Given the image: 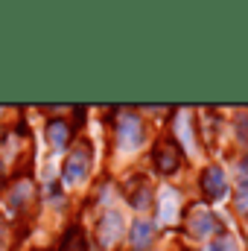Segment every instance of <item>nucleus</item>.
I'll list each match as a JSON object with an SVG mask.
<instances>
[{
    "label": "nucleus",
    "instance_id": "2",
    "mask_svg": "<svg viewBox=\"0 0 248 251\" xmlns=\"http://www.w3.org/2000/svg\"><path fill=\"white\" fill-rule=\"evenodd\" d=\"M64 176L73 181V178H79V176H85V158H82V152H76L70 161H67V170H64Z\"/></svg>",
    "mask_w": 248,
    "mask_h": 251
},
{
    "label": "nucleus",
    "instance_id": "1",
    "mask_svg": "<svg viewBox=\"0 0 248 251\" xmlns=\"http://www.w3.org/2000/svg\"><path fill=\"white\" fill-rule=\"evenodd\" d=\"M67 126L62 120H53V123L47 126V137H50V143H56V146H64V140H67Z\"/></svg>",
    "mask_w": 248,
    "mask_h": 251
}]
</instances>
